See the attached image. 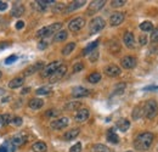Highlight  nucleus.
<instances>
[{"label": "nucleus", "mask_w": 158, "mask_h": 152, "mask_svg": "<svg viewBox=\"0 0 158 152\" xmlns=\"http://www.w3.org/2000/svg\"><path fill=\"white\" fill-rule=\"evenodd\" d=\"M155 140V135L152 133H148V132H145V133L139 134L134 141V146L136 150L140 151H146L150 149V146L152 145Z\"/></svg>", "instance_id": "f257e3e1"}, {"label": "nucleus", "mask_w": 158, "mask_h": 152, "mask_svg": "<svg viewBox=\"0 0 158 152\" xmlns=\"http://www.w3.org/2000/svg\"><path fill=\"white\" fill-rule=\"evenodd\" d=\"M158 113V105L155 100H148L146 101V103L143 105L142 108V116H145L147 119H152L155 118Z\"/></svg>", "instance_id": "f03ea898"}, {"label": "nucleus", "mask_w": 158, "mask_h": 152, "mask_svg": "<svg viewBox=\"0 0 158 152\" xmlns=\"http://www.w3.org/2000/svg\"><path fill=\"white\" fill-rule=\"evenodd\" d=\"M61 28H62V23H60V22L52 23V24H50V26H46V27L39 29V31L37 32V37H38V38H46V37H50V36L54 34V33L56 34Z\"/></svg>", "instance_id": "7ed1b4c3"}, {"label": "nucleus", "mask_w": 158, "mask_h": 152, "mask_svg": "<svg viewBox=\"0 0 158 152\" xmlns=\"http://www.w3.org/2000/svg\"><path fill=\"white\" fill-rule=\"evenodd\" d=\"M106 26V22L102 17H95V19H91L90 22V26H89V29H90V34H96L99 33L100 31H102Z\"/></svg>", "instance_id": "20e7f679"}, {"label": "nucleus", "mask_w": 158, "mask_h": 152, "mask_svg": "<svg viewBox=\"0 0 158 152\" xmlns=\"http://www.w3.org/2000/svg\"><path fill=\"white\" fill-rule=\"evenodd\" d=\"M85 26V19L83 17H76L68 23V29L71 32H79Z\"/></svg>", "instance_id": "39448f33"}, {"label": "nucleus", "mask_w": 158, "mask_h": 152, "mask_svg": "<svg viewBox=\"0 0 158 152\" xmlns=\"http://www.w3.org/2000/svg\"><path fill=\"white\" fill-rule=\"evenodd\" d=\"M60 67V61H54L51 63H49L48 66H45L41 71V77L43 78H48V77H51L52 73Z\"/></svg>", "instance_id": "423d86ee"}, {"label": "nucleus", "mask_w": 158, "mask_h": 152, "mask_svg": "<svg viewBox=\"0 0 158 152\" xmlns=\"http://www.w3.org/2000/svg\"><path fill=\"white\" fill-rule=\"evenodd\" d=\"M67 73V66L64 65H60V67L52 73V76L50 77V83L54 84V83H57L60 79H62L64 74Z\"/></svg>", "instance_id": "0eeeda50"}, {"label": "nucleus", "mask_w": 158, "mask_h": 152, "mask_svg": "<svg viewBox=\"0 0 158 152\" xmlns=\"http://www.w3.org/2000/svg\"><path fill=\"white\" fill-rule=\"evenodd\" d=\"M69 123V119L67 117H62V118H59V119H55L50 123V128L54 129V130H60V129H63L68 125Z\"/></svg>", "instance_id": "6e6552de"}, {"label": "nucleus", "mask_w": 158, "mask_h": 152, "mask_svg": "<svg viewBox=\"0 0 158 152\" xmlns=\"http://www.w3.org/2000/svg\"><path fill=\"white\" fill-rule=\"evenodd\" d=\"M106 1L105 0H96V1H91L89 7H88V15H94L98 11H100L103 6H105Z\"/></svg>", "instance_id": "1a4fd4ad"}, {"label": "nucleus", "mask_w": 158, "mask_h": 152, "mask_svg": "<svg viewBox=\"0 0 158 152\" xmlns=\"http://www.w3.org/2000/svg\"><path fill=\"white\" fill-rule=\"evenodd\" d=\"M89 117H90V111L88 108H80V110H78V112L76 113V116H74V119L78 123H83V122L88 120Z\"/></svg>", "instance_id": "9d476101"}, {"label": "nucleus", "mask_w": 158, "mask_h": 152, "mask_svg": "<svg viewBox=\"0 0 158 152\" xmlns=\"http://www.w3.org/2000/svg\"><path fill=\"white\" fill-rule=\"evenodd\" d=\"M136 66V58L133 56H125L122 58V67L125 70H131Z\"/></svg>", "instance_id": "9b49d317"}, {"label": "nucleus", "mask_w": 158, "mask_h": 152, "mask_svg": "<svg viewBox=\"0 0 158 152\" xmlns=\"http://www.w3.org/2000/svg\"><path fill=\"white\" fill-rule=\"evenodd\" d=\"M120 68H119L117 65H108L106 68H105V73H106V76L108 77H118L120 74Z\"/></svg>", "instance_id": "f8f14e48"}, {"label": "nucleus", "mask_w": 158, "mask_h": 152, "mask_svg": "<svg viewBox=\"0 0 158 152\" xmlns=\"http://www.w3.org/2000/svg\"><path fill=\"white\" fill-rule=\"evenodd\" d=\"M26 141H27V135H26L24 133L16 134V135L12 137V140H11V142H12V145H14L15 147L22 146V145H23Z\"/></svg>", "instance_id": "ddd939ff"}, {"label": "nucleus", "mask_w": 158, "mask_h": 152, "mask_svg": "<svg viewBox=\"0 0 158 152\" xmlns=\"http://www.w3.org/2000/svg\"><path fill=\"white\" fill-rule=\"evenodd\" d=\"M43 68H44V62H37V63H34V65L29 66V67H28V68L24 71V77L32 76L33 73L38 72V71L43 70Z\"/></svg>", "instance_id": "4468645a"}, {"label": "nucleus", "mask_w": 158, "mask_h": 152, "mask_svg": "<svg viewBox=\"0 0 158 152\" xmlns=\"http://www.w3.org/2000/svg\"><path fill=\"white\" fill-rule=\"evenodd\" d=\"M123 21H124V14L123 12H114L110 17V24L113 26V27L119 26L120 23H123Z\"/></svg>", "instance_id": "2eb2a0df"}, {"label": "nucleus", "mask_w": 158, "mask_h": 152, "mask_svg": "<svg viewBox=\"0 0 158 152\" xmlns=\"http://www.w3.org/2000/svg\"><path fill=\"white\" fill-rule=\"evenodd\" d=\"M89 90L86 89V88H84V87H76V88H73V90H72V96L73 97H85V96L89 95Z\"/></svg>", "instance_id": "dca6fc26"}, {"label": "nucleus", "mask_w": 158, "mask_h": 152, "mask_svg": "<svg viewBox=\"0 0 158 152\" xmlns=\"http://www.w3.org/2000/svg\"><path fill=\"white\" fill-rule=\"evenodd\" d=\"M123 41H124L125 46L129 48V49H133V48L135 46V38H134V34H133L131 32H127V33L124 34Z\"/></svg>", "instance_id": "f3484780"}, {"label": "nucleus", "mask_w": 158, "mask_h": 152, "mask_svg": "<svg viewBox=\"0 0 158 152\" xmlns=\"http://www.w3.org/2000/svg\"><path fill=\"white\" fill-rule=\"evenodd\" d=\"M50 4H55V1H52V0H38V1L33 2V6H34L38 11H45L46 7H48Z\"/></svg>", "instance_id": "a211bd4d"}, {"label": "nucleus", "mask_w": 158, "mask_h": 152, "mask_svg": "<svg viewBox=\"0 0 158 152\" xmlns=\"http://www.w3.org/2000/svg\"><path fill=\"white\" fill-rule=\"evenodd\" d=\"M84 4H86L84 0H78V1H72L71 4H68L66 7H64V12L68 14V12H72L74 10H77L79 7H81Z\"/></svg>", "instance_id": "6ab92c4d"}, {"label": "nucleus", "mask_w": 158, "mask_h": 152, "mask_svg": "<svg viewBox=\"0 0 158 152\" xmlns=\"http://www.w3.org/2000/svg\"><path fill=\"white\" fill-rule=\"evenodd\" d=\"M116 127H117V129L120 130V132H127L129 128H130V122L127 119V118H120L119 120H117V123H116Z\"/></svg>", "instance_id": "aec40b11"}, {"label": "nucleus", "mask_w": 158, "mask_h": 152, "mask_svg": "<svg viewBox=\"0 0 158 152\" xmlns=\"http://www.w3.org/2000/svg\"><path fill=\"white\" fill-rule=\"evenodd\" d=\"M23 84H24V78L17 77V78H14L12 80L9 82V88L10 89H17V88H21Z\"/></svg>", "instance_id": "412c9836"}, {"label": "nucleus", "mask_w": 158, "mask_h": 152, "mask_svg": "<svg viewBox=\"0 0 158 152\" xmlns=\"http://www.w3.org/2000/svg\"><path fill=\"white\" fill-rule=\"evenodd\" d=\"M24 14V6L21 4V2H16L12 7V11H11V15L14 17H20L21 15Z\"/></svg>", "instance_id": "4be33fe9"}, {"label": "nucleus", "mask_w": 158, "mask_h": 152, "mask_svg": "<svg viewBox=\"0 0 158 152\" xmlns=\"http://www.w3.org/2000/svg\"><path fill=\"white\" fill-rule=\"evenodd\" d=\"M80 133V130H79L78 128H74V129H71V130H68L67 133H64L63 135V139L66 140V141H71V140H74L77 136L79 135Z\"/></svg>", "instance_id": "5701e85b"}, {"label": "nucleus", "mask_w": 158, "mask_h": 152, "mask_svg": "<svg viewBox=\"0 0 158 152\" xmlns=\"http://www.w3.org/2000/svg\"><path fill=\"white\" fill-rule=\"evenodd\" d=\"M28 106L32 110H39L44 106V101L41 99H32V100H29Z\"/></svg>", "instance_id": "b1692460"}, {"label": "nucleus", "mask_w": 158, "mask_h": 152, "mask_svg": "<svg viewBox=\"0 0 158 152\" xmlns=\"http://www.w3.org/2000/svg\"><path fill=\"white\" fill-rule=\"evenodd\" d=\"M32 150L34 152H46L48 151V145L43 141H38V142H34L32 145Z\"/></svg>", "instance_id": "393cba45"}, {"label": "nucleus", "mask_w": 158, "mask_h": 152, "mask_svg": "<svg viewBox=\"0 0 158 152\" xmlns=\"http://www.w3.org/2000/svg\"><path fill=\"white\" fill-rule=\"evenodd\" d=\"M107 140L110 142H112V144H118L119 142V136L116 134L113 128L112 129H108V132H107Z\"/></svg>", "instance_id": "a878e982"}, {"label": "nucleus", "mask_w": 158, "mask_h": 152, "mask_svg": "<svg viewBox=\"0 0 158 152\" xmlns=\"http://www.w3.org/2000/svg\"><path fill=\"white\" fill-rule=\"evenodd\" d=\"M98 45H99V40H95V41L90 43V44L83 50V55L85 56V55H88V54H91L93 51H95V49L98 48Z\"/></svg>", "instance_id": "bb28decb"}, {"label": "nucleus", "mask_w": 158, "mask_h": 152, "mask_svg": "<svg viewBox=\"0 0 158 152\" xmlns=\"http://www.w3.org/2000/svg\"><path fill=\"white\" fill-rule=\"evenodd\" d=\"M16 151V147L12 145L11 141H6L5 144H2L0 146V152H15Z\"/></svg>", "instance_id": "cd10ccee"}, {"label": "nucleus", "mask_w": 158, "mask_h": 152, "mask_svg": "<svg viewBox=\"0 0 158 152\" xmlns=\"http://www.w3.org/2000/svg\"><path fill=\"white\" fill-rule=\"evenodd\" d=\"M68 37L67 31H59L55 36H54V41L55 43H60V41H64Z\"/></svg>", "instance_id": "c85d7f7f"}, {"label": "nucleus", "mask_w": 158, "mask_h": 152, "mask_svg": "<svg viewBox=\"0 0 158 152\" xmlns=\"http://www.w3.org/2000/svg\"><path fill=\"white\" fill-rule=\"evenodd\" d=\"M140 29L142 32H152L153 31V24L150 21H145L140 24Z\"/></svg>", "instance_id": "c756f323"}, {"label": "nucleus", "mask_w": 158, "mask_h": 152, "mask_svg": "<svg viewBox=\"0 0 158 152\" xmlns=\"http://www.w3.org/2000/svg\"><path fill=\"white\" fill-rule=\"evenodd\" d=\"M74 49H76V43H68V44L62 49V54H63L64 56H67V55H69L71 53H73Z\"/></svg>", "instance_id": "7c9ffc66"}, {"label": "nucleus", "mask_w": 158, "mask_h": 152, "mask_svg": "<svg viewBox=\"0 0 158 152\" xmlns=\"http://www.w3.org/2000/svg\"><path fill=\"white\" fill-rule=\"evenodd\" d=\"M100 80H101V74L99 72H94V73H91L90 76L88 77V82L91 83V84H96V83H99Z\"/></svg>", "instance_id": "2f4dec72"}, {"label": "nucleus", "mask_w": 158, "mask_h": 152, "mask_svg": "<svg viewBox=\"0 0 158 152\" xmlns=\"http://www.w3.org/2000/svg\"><path fill=\"white\" fill-rule=\"evenodd\" d=\"M50 93H51V87H49V85L41 87V88L35 90V94H37V95H48V94H50Z\"/></svg>", "instance_id": "473e14b6"}, {"label": "nucleus", "mask_w": 158, "mask_h": 152, "mask_svg": "<svg viewBox=\"0 0 158 152\" xmlns=\"http://www.w3.org/2000/svg\"><path fill=\"white\" fill-rule=\"evenodd\" d=\"M93 150L94 152H111L110 149L106 146V145H102V144H96L93 146Z\"/></svg>", "instance_id": "72a5a7b5"}, {"label": "nucleus", "mask_w": 158, "mask_h": 152, "mask_svg": "<svg viewBox=\"0 0 158 152\" xmlns=\"http://www.w3.org/2000/svg\"><path fill=\"white\" fill-rule=\"evenodd\" d=\"M79 106H80V102H78V101H72V102H69V103H67L64 106V110H67V111H74V110L78 108Z\"/></svg>", "instance_id": "f704fd0d"}, {"label": "nucleus", "mask_w": 158, "mask_h": 152, "mask_svg": "<svg viewBox=\"0 0 158 152\" xmlns=\"http://www.w3.org/2000/svg\"><path fill=\"white\" fill-rule=\"evenodd\" d=\"M124 89H125V84H124V83H120L118 85H116V88H114V94H116V95L123 94Z\"/></svg>", "instance_id": "c9c22d12"}, {"label": "nucleus", "mask_w": 158, "mask_h": 152, "mask_svg": "<svg viewBox=\"0 0 158 152\" xmlns=\"http://www.w3.org/2000/svg\"><path fill=\"white\" fill-rule=\"evenodd\" d=\"M84 70V65L81 63V62H77L74 66H73V72L74 73H78L80 71H83Z\"/></svg>", "instance_id": "e433bc0d"}, {"label": "nucleus", "mask_w": 158, "mask_h": 152, "mask_svg": "<svg viewBox=\"0 0 158 152\" xmlns=\"http://www.w3.org/2000/svg\"><path fill=\"white\" fill-rule=\"evenodd\" d=\"M124 4H125V0H113V1H111V5L113 7H120Z\"/></svg>", "instance_id": "4c0bfd02"}, {"label": "nucleus", "mask_w": 158, "mask_h": 152, "mask_svg": "<svg viewBox=\"0 0 158 152\" xmlns=\"http://www.w3.org/2000/svg\"><path fill=\"white\" fill-rule=\"evenodd\" d=\"M69 152H81V144H80V142H77L76 145H73V146L69 149Z\"/></svg>", "instance_id": "58836bf2"}, {"label": "nucleus", "mask_w": 158, "mask_h": 152, "mask_svg": "<svg viewBox=\"0 0 158 152\" xmlns=\"http://www.w3.org/2000/svg\"><path fill=\"white\" fill-rule=\"evenodd\" d=\"M11 123L14 124V125H16V127H20V125H22V118L21 117H14L12 118V120H11Z\"/></svg>", "instance_id": "ea45409f"}, {"label": "nucleus", "mask_w": 158, "mask_h": 152, "mask_svg": "<svg viewBox=\"0 0 158 152\" xmlns=\"http://www.w3.org/2000/svg\"><path fill=\"white\" fill-rule=\"evenodd\" d=\"M11 120H12V117L10 116V114H4L2 116V124H9V123H11Z\"/></svg>", "instance_id": "a19ab883"}, {"label": "nucleus", "mask_w": 158, "mask_h": 152, "mask_svg": "<svg viewBox=\"0 0 158 152\" xmlns=\"http://www.w3.org/2000/svg\"><path fill=\"white\" fill-rule=\"evenodd\" d=\"M141 116H142V111H140V107H135V110H134V112H133V118L139 119Z\"/></svg>", "instance_id": "79ce46f5"}, {"label": "nucleus", "mask_w": 158, "mask_h": 152, "mask_svg": "<svg viewBox=\"0 0 158 152\" xmlns=\"http://www.w3.org/2000/svg\"><path fill=\"white\" fill-rule=\"evenodd\" d=\"M60 111H57V110H49L46 113H45V116L46 117H56V116H59Z\"/></svg>", "instance_id": "37998d69"}, {"label": "nucleus", "mask_w": 158, "mask_h": 152, "mask_svg": "<svg viewBox=\"0 0 158 152\" xmlns=\"http://www.w3.org/2000/svg\"><path fill=\"white\" fill-rule=\"evenodd\" d=\"M16 60H17V56H16V55H11V56H9L5 60V63H6V65H11V63L15 62Z\"/></svg>", "instance_id": "c03bdc74"}, {"label": "nucleus", "mask_w": 158, "mask_h": 152, "mask_svg": "<svg viewBox=\"0 0 158 152\" xmlns=\"http://www.w3.org/2000/svg\"><path fill=\"white\" fill-rule=\"evenodd\" d=\"M151 40H152V41H158V28H155V29L152 31Z\"/></svg>", "instance_id": "a18cd8bd"}, {"label": "nucleus", "mask_w": 158, "mask_h": 152, "mask_svg": "<svg viewBox=\"0 0 158 152\" xmlns=\"http://www.w3.org/2000/svg\"><path fill=\"white\" fill-rule=\"evenodd\" d=\"M62 11H64V5L63 4H57L54 7V12H62Z\"/></svg>", "instance_id": "49530a36"}, {"label": "nucleus", "mask_w": 158, "mask_h": 152, "mask_svg": "<svg viewBox=\"0 0 158 152\" xmlns=\"http://www.w3.org/2000/svg\"><path fill=\"white\" fill-rule=\"evenodd\" d=\"M98 57H99V53L98 51H93L91 55H90V61L91 62H95L98 60Z\"/></svg>", "instance_id": "de8ad7c7"}, {"label": "nucleus", "mask_w": 158, "mask_h": 152, "mask_svg": "<svg viewBox=\"0 0 158 152\" xmlns=\"http://www.w3.org/2000/svg\"><path fill=\"white\" fill-rule=\"evenodd\" d=\"M45 48H48V41H45V40H41L40 43H38V49L43 50V49H45Z\"/></svg>", "instance_id": "09e8293b"}, {"label": "nucleus", "mask_w": 158, "mask_h": 152, "mask_svg": "<svg viewBox=\"0 0 158 152\" xmlns=\"http://www.w3.org/2000/svg\"><path fill=\"white\" fill-rule=\"evenodd\" d=\"M139 41H140L141 45H146V44H147V38H146V36H141L140 39H139Z\"/></svg>", "instance_id": "8fccbe9b"}, {"label": "nucleus", "mask_w": 158, "mask_h": 152, "mask_svg": "<svg viewBox=\"0 0 158 152\" xmlns=\"http://www.w3.org/2000/svg\"><path fill=\"white\" fill-rule=\"evenodd\" d=\"M6 9H7V2L0 1V11H5Z\"/></svg>", "instance_id": "3c124183"}, {"label": "nucleus", "mask_w": 158, "mask_h": 152, "mask_svg": "<svg viewBox=\"0 0 158 152\" xmlns=\"http://www.w3.org/2000/svg\"><path fill=\"white\" fill-rule=\"evenodd\" d=\"M9 46H10V43H4V41L0 43V51H1V50H5V49L9 48Z\"/></svg>", "instance_id": "603ef678"}, {"label": "nucleus", "mask_w": 158, "mask_h": 152, "mask_svg": "<svg viewBox=\"0 0 158 152\" xmlns=\"http://www.w3.org/2000/svg\"><path fill=\"white\" fill-rule=\"evenodd\" d=\"M23 27H24V22H23V21H19V22L16 23V28H17L19 31H20V29H22Z\"/></svg>", "instance_id": "864d4df0"}, {"label": "nucleus", "mask_w": 158, "mask_h": 152, "mask_svg": "<svg viewBox=\"0 0 158 152\" xmlns=\"http://www.w3.org/2000/svg\"><path fill=\"white\" fill-rule=\"evenodd\" d=\"M158 89V85H151V87H146L145 90H156Z\"/></svg>", "instance_id": "5fc2aeb1"}, {"label": "nucleus", "mask_w": 158, "mask_h": 152, "mask_svg": "<svg viewBox=\"0 0 158 152\" xmlns=\"http://www.w3.org/2000/svg\"><path fill=\"white\" fill-rule=\"evenodd\" d=\"M29 91H31V88H24V89H22L21 94H22V95H26V94H28Z\"/></svg>", "instance_id": "6e6d98bb"}, {"label": "nucleus", "mask_w": 158, "mask_h": 152, "mask_svg": "<svg viewBox=\"0 0 158 152\" xmlns=\"http://www.w3.org/2000/svg\"><path fill=\"white\" fill-rule=\"evenodd\" d=\"M0 123L2 124V116H0Z\"/></svg>", "instance_id": "4d7b16f0"}, {"label": "nucleus", "mask_w": 158, "mask_h": 152, "mask_svg": "<svg viewBox=\"0 0 158 152\" xmlns=\"http://www.w3.org/2000/svg\"><path fill=\"white\" fill-rule=\"evenodd\" d=\"M2 91H4V90H2V89H0V94H2Z\"/></svg>", "instance_id": "13d9d810"}, {"label": "nucleus", "mask_w": 158, "mask_h": 152, "mask_svg": "<svg viewBox=\"0 0 158 152\" xmlns=\"http://www.w3.org/2000/svg\"><path fill=\"white\" fill-rule=\"evenodd\" d=\"M0 78H1V72H0Z\"/></svg>", "instance_id": "bf43d9fd"}, {"label": "nucleus", "mask_w": 158, "mask_h": 152, "mask_svg": "<svg viewBox=\"0 0 158 152\" xmlns=\"http://www.w3.org/2000/svg\"><path fill=\"white\" fill-rule=\"evenodd\" d=\"M127 152H133V151H127Z\"/></svg>", "instance_id": "052dcab7"}]
</instances>
